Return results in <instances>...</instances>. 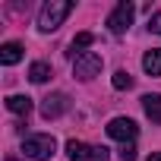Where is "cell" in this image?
<instances>
[{
	"instance_id": "1",
	"label": "cell",
	"mask_w": 161,
	"mask_h": 161,
	"mask_svg": "<svg viewBox=\"0 0 161 161\" xmlns=\"http://www.w3.org/2000/svg\"><path fill=\"white\" fill-rule=\"evenodd\" d=\"M69 13H73V3H69V0H51V3H44L41 13H38V29H41V32H54V29H60V22H63Z\"/></svg>"
},
{
	"instance_id": "2",
	"label": "cell",
	"mask_w": 161,
	"mask_h": 161,
	"mask_svg": "<svg viewBox=\"0 0 161 161\" xmlns=\"http://www.w3.org/2000/svg\"><path fill=\"white\" fill-rule=\"evenodd\" d=\"M54 148H57V142H54V136H47V133L29 136V139L22 142V152H25L32 161H47V158L54 155Z\"/></svg>"
},
{
	"instance_id": "3",
	"label": "cell",
	"mask_w": 161,
	"mask_h": 161,
	"mask_svg": "<svg viewBox=\"0 0 161 161\" xmlns=\"http://www.w3.org/2000/svg\"><path fill=\"white\" fill-rule=\"evenodd\" d=\"M66 155L69 161H108V148L104 145H89V142H66Z\"/></svg>"
},
{
	"instance_id": "4",
	"label": "cell",
	"mask_w": 161,
	"mask_h": 161,
	"mask_svg": "<svg viewBox=\"0 0 161 161\" xmlns=\"http://www.w3.org/2000/svg\"><path fill=\"white\" fill-rule=\"evenodd\" d=\"M133 16H136V7L130 3V0H123V3H117L114 13L108 16V29H111L114 35H123V32L133 25Z\"/></svg>"
},
{
	"instance_id": "5",
	"label": "cell",
	"mask_w": 161,
	"mask_h": 161,
	"mask_svg": "<svg viewBox=\"0 0 161 161\" xmlns=\"http://www.w3.org/2000/svg\"><path fill=\"white\" fill-rule=\"evenodd\" d=\"M101 66H104L101 54H95V51H86V54H79V57H76V63H73V73H76V79H92V76H98V73H101Z\"/></svg>"
},
{
	"instance_id": "6",
	"label": "cell",
	"mask_w": 161,
	"mask_h": 161,
	"mask_svg": "<svg viewBox=\"0 0 161 161\" xmlns=\"http://www.w3.org/2000/svg\"><path fill=\"white\" fill-rule=\"evenodd\" d=\"M136 133H139V126H136L130 117H114V120L108 123V136H111V139H120L123 145H126V142H133V139H136Z\"/></svg>"
},
{
	"instance_id": "7",
	"label": "cell",
	"mask_w": 161,
	"mask_h": 161,
	"mask_svg": "<svg viewBox=\"0 0 161 161\" xmlns=\"http://www.w3.org/2000/svg\"><path fill=\"white\" fill-rule=\"evenodd\" d=\"M66 108H69V98H66V95H60V92H57V95H47L44 104H41V117H47V120H51V117H60Z\"/></svg>"
},
{
	"instance_id": "8",
	"label": "cell",
	"mask_w": 161,
	"mask_h": 161,
	"mask_svg": "<svg viewBox=\"0 0 161 161\" xmlns=\"http://www.w3.org/2000/svg\"><path fill=\"white\" fill-rule=\"evenodd\" d=\"M19 60H22V44L19 41H7L3 47H0V63H3V66H13Z\"/></svg>"
},
{
	"instance_id": "9",
	"label": "cell",
	"mask_w": 161,
	"mask_h": 161,
	"mask_svg": "<svg viewBox=\"0 0 161 161\" xmlns=\"http://www.w3.org/2000/svg\"><path fill=\"white\" fill-rule=\"evenodd\" d=\"M142 69L148 76H161V47H152L145 57H142Z\"/></svg>"
},
{
	"instance_id": "10",
	"label": "cell",
	"mask_w": 161,
	"mask_h": 161,
	"mask_svg": "<svg viewBox=\"0 0 161 161\" xmlns=\"http://www.w3.org/2000/svg\"><path fill=\"white\" fill-rule=\"evenodd\" d=\"M142 108H145V114H148L152 123H161V95H145Z\"/></svg>"
},
{
	"instance_id": "11",
	"label": "cell",
	"mask_w": 161,
	"mask_h": 161,
	"mask_svg": "<svg viewBox=\"0 0 161 161\" xmlns=\"http://www.w3.org/2000/svg\"><path fill=\"white\" fill-rule=\"evenodd\" d=\"M7 111H13V114H29V111H32V98H29V95H10V98H7Z\"/></svg>"
},
{
	"instance_id": "12",
	"label": "cell",
	"mask_w": 161,
	"mask_h": 161,
	"mask_svg": "<svg viewBox=\"0 0 161 161\" xmlns=\"http://www.w3.org/2000/svg\"><path fill=\"white\" fill-rule=\"evenodd\" d=\"M29 79H32V82H47V79H51V63H32L29 66Z\"/></svg>"
},
{
	"instance_id": "13",
	"label": "cell",
	"mask_w": 161,
	"mask_h": 161,
	"mask_svg": "<svg viewBox=\"0 0 161 161\" xmlns=\"http://www.w3.org/2000/svg\"><path fill=\"white\" fill-rule=\"evenodd\" d=\"M114 89H117V92H123V89H133V76H130L126 69H117V73H114Z\"/></svg>"
},
{
	"instance_id": "14",
	"label": "cell",
	"mask_w": 161,
	"mask_h": 161,
	"mask_svg": "<svg viewBox=\"0 0 161 161\" xmlns=\"http://www.w3.org/2000/svg\"><path fill=\"white\" fill-rule=\"evenodd\" d=\"M92 41H95V35H92V32H79V35L73 38V51H82V47H89ZM82 54H86V51H82Z\"/></svg>"
},
{
	"instance_id": "15",
	"label": "cell",
	"mask_w": 161,
	"mask_h": 161,
	"mask_svg": "<svg viewBox=\"0 0 161 161\" xmlns=\"http://www.w3.org/2000/svg\"><path fill=\"white\" fill-rule=\"evenodd\" d=\"M120 158H123V161H136V145H133V142L123 145V148H120Z\"/></svg>"
},
{
	"instance_id": "16",
	"label": "cell",
	"mask_w": 161,
	"mask_h": 161,
	"mask_svg": "<svg viewBox=\"0 0 161 161\" xmlns=\"http://www.w3.org/2000/svg\"><path fill=\"white\" fill-rule=\"evenodd\" d=\"M148 29H152L155 35H161V13H155V16L148 19Z\"/></svg>"
},
{
	"instance_id": "17",
	"label": "cell",
	"mask_w": 161,
	"mask_h": 161,
	"mask_svg": "<svg viewBox=\"0 0 161 161\" xmlns=\"http://www.w3.org/2000/svg\"><path fill=\"white\" fill-rule=\"evenodd\" d=\"M148 161H161V152H155V155H152V158H148Z\"/></svg>"
}]
</instances>
